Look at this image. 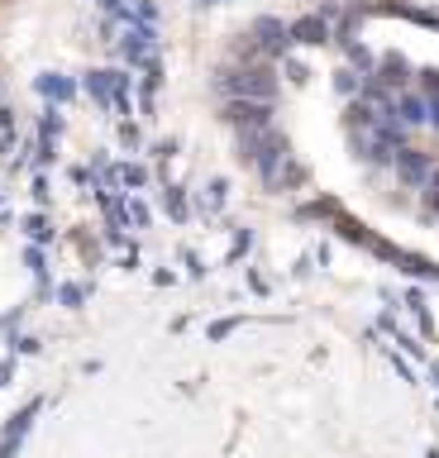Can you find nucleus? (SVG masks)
Masks as SVG:
<instances>
[{
  "mask_svg": "<svg viewBox=\"0 0 439 458\" xmlns=\"http://www.w3.org/2000/svg\"><path fill=\"white\" fill-rule=\"evenodd\" d=\"M220 86L229 91V101H268L273 106V91H277V81L268 67H248V72H224L220 77Z\"/></svg>",
  "mask_w": 439,
  "mask_h": 458,
  "instance_id": "obj_1",
  "label": "nucleus"
},
{
  "mask_svg": "<svg viewBox=\"0 0 439 458\" xmlns=\"http://www.w3.org/2000/svg\"><path fill=\"white\" fill-rule=\"evenodd\" d=\"M391 158H396V167H401V177H406L411 187H430V172H435V167H430V162L420 158V153H411V148H396Z\"/></svg>",
  "mask_w": 439,
  "mask_h": 458,
  "instance_id": "obj_4",
  "label": "nucleus"
},
{
  "mask_svg": "<svg viewBox=\"0 0 439 458\" xmlns=\"http://www.w3.org/2000/svg\"><path fill=\"white\" fill-rule=\"evenodd\" d=\"M38 91H43L48 101H72V96H77V86L62 81V77H38Z\"/></svg>",
  "mask_w": 439,
  "mask_h": 458,
  "instance_id": "obj_8",
  "label": "nucleus"
},
{
  "mask_svg": "<svg viewBox=\"0 0 439 458\" xmlns=\"http://www.w3.org/2000/svg\"><path fill=\"white\" fill-rule=\"evenodd\" d=\"M224 182H210V187H206V210H220V206H224Z\"/></svg>",
  "mask_w": 439,
  "mask_h": 458,
  "instance_id": "obj_14",
  "label": "nucleus"
},
{
  "mask_svg": "<svg viewBox=\"0 0 439 458\" xmlns=\"http://www.w3.org/2000/svg\"><path fill=\"white\" fill-rule=\"evenodd\" d=\"M396 120H401V124H415V129L430 124V120H425V101H420V96H401V101H396Z\"/></svg>",
  "mask_w": 439,
  "mask_h": 458,
  "instance_id": "obj_7",
  "label": "nucleus"
},
{
  "mask_svg": "<svg viewBox=\"0 0 439 458\" xmlns=\"http://www.w3.org/2000/svg\"><path fill=\"white\" fill-rule=\"evenodd\" d=\"M287 38H296V43H329L325 15H305V20H296V24L287 29Z\"/></svg>",
  "mask_w": 439,
  "mask_h": 458,
  "instance_id": "obj_5",
  "label": "nucleus"
},
{
  "mask_svg": "<svg viewBox=\"0 0 439 458\" xmlns=\"http://www.w3.org/2000/svg\"><path fill=\"white\" fill-rule=\"evenodd\" d=\"M24 229H29V239H38V243H43L48 234H53V229H48V220H43V215H29V220H24Z\"/></svg>",
  "mask_w": 439,
  "mask_h": 458,
  "instance_id": "obj_12",
  "label": "nucleus"
},
{
  "mask_svg": "<svg viewBox=\"0 0 439 458\" xmlns=\"http://www.w3.org/2000/svg\"><path fill=\"white\" fill-rule=\"evenodd\" d=\"M34 415H38V401L24 406L20 415H15V425H10V434H5V444H0V458H15V449H20V439H24V430L34 425Z\"/></svg>",
  "mask_w": 439,
  "mask_h": 458,
  "instance_id": "obj_6",
  "label": "nucleus"
},
{
  "mask_svg": "<svg viewBox=\"0 0 439 458\" xmlns=\"http://www.w3.org/2000/svg\"><path fill=\"white\" fill-rule=\"evenodd\" d=\"M234 324H239V320H215V324H210V339H224V334H229Z\"/></svg>",
  "mask_w": 439,
  "mask_h": 458,
  "instance_id": "obj_16",
  "label": "nucleus"
},
{
  "mask_svg": "<svg viewBox=\"0 0 439 458\" xmlns=\"http://www.w3.org/2000/svg\"><path fill=\"white\" fill-rule=\"evenodd\" d=\"M167 210H172V220H177V224H182V220H187V210H192V206H187V196H182L177 187H167Z\"/></svg>",
  "mask_w": 439,
  "mask_h": 458,
  "instance_id": "obj_11",
  "label": "nucleus"
},
{
  "mask_svg": "<svg viewBox=\"0 0 439 458\" xmlns=\"http://www.w3.org/2000/svg\"><path fill=\"white\" fill-rule=\"evenodd\" d=\"M86 86H91V96H96L106 110L129 115V77H124V72H91Z\"/></svg>",
  "mask_w": 439,
  "mask_h": 458,
  "instance_id": "obj_2",
  "label": "nucleus"
},
{
  "mask_svg": "<svg viewBox=\"0 0 439 458\" xmlns=\"http://www.w3.org/2000/svg\"><path fill=\"white\" fill-rule=\"evenodd\" d=\"M229 124L239 129H273V106L268 101H229Z\"/></svg>",
  "mask_w": 439,
  "mask_h": 458,
  "instance_id": "obj_3",
  "label": "nucleus"
},
{
  "mask_svg": "<svg viewBox=\"0 0 439 458\" xmlns=\"http://www.w3.org/2000/svg\"><path fill=\"white\" fill-rule=\"evenodd\" d=\"M334 91H344V96H358V72H334Z\"/></svg>",
  "mask_w": 439,
  "mask_h": 458,
  "instance_id": "obj_13",
  "label": "nucleus"
},
{
  "mask_svg": "<svg viewBox=\"0 0 439 458\" xmlns=\"http://www.w3.org/2000/svg\"><path fill=\"white\" fill-rule=\"evenodd\" d=\"M86 301V287H62V306H82Z\"/></svg>",
  "mask_w": 439,
  "mask_h": 458,
  "instance_id": "obj_15",
  "label": "nucleus"
},
{
  "mask_svg": "<svg viewBox=\"0 0 439 458\" xmlns=\"http://www.w3.org/2000/svg\"><path fill=\"white\" fill-rule=\"evenodd\" d=\"M148 220H153V215H148V206H143L138 196H134V201H124V224H134V229H148Z\"/></svg>",
  "mask_w": 439,
  "mask_h": 458,
  "instance_id": "obj_10",
  "label": "nucleus"
},
{
  "mask_svg": "<svg viewBox=\"0 0 439 458\" xmlns=\"http://www.w3.org/2000/svg\"><path fill=\"white\" fill-rule=\"evenodd\" d=\"M124 182V187H148V167H110V187Z\"/></svg>",
  "mask_w": 439,
  "mask_h": 458,
  "instance_id": "obj_9",
  "label": "nucleus"
}]
</instances>
